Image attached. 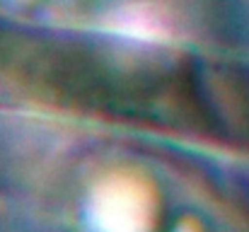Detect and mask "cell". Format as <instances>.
<instances>
[{
  "label": "cell",
  "mask_w": 249,
  "mask_h": 232,
  "mask_svg": "<svg viewBox=\"0 0 249 232\" xmlns=\"http://www.w3.org/2000/svg\"><path fill=\"white\" fill-rule=\"evenodd\" d=\"M85 220L92 232H150L155 223L153 189L136 174H109L92 189Z\"/></svg>",
  "instance_id": "obj_1"
}]
</instances>
